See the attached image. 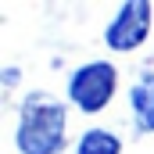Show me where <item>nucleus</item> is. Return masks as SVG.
<instances>
[{
	"instance_id": "nucleus-1",
	"label": "nucleus",
	"mask_w": 154,
	"mask_h": 154,
	"mask_svg": "<svg viewBox=\"0 0 154 154\" xmlns=\"http://www.w3.org/2000/svg\"><path fill=\"white\" fill-rule=\"evenodd\" d=\"M68 108L50 97V93H32L25 97L18 111V129H14V147L18 154H61L68 143Z\"/></svg>"
},
{
	"instance_id": "nucleus-2",
	"label": "nucleus",
	"mask_w": 154,
	"mask_h": 154,
	"mask_svg": "<svg viewBox=\"0 0 154 154\" xmlns=\"http://www.w3.org/2000/svg\"><path fill=\"white\" fill-rule=\"evenodd\" d=\"M118 93V68L111 61H86L68 79V100L82 115H97Z\"/></svg>"
},
{
	"instance_id": "nucleus-3",
	"label": "nucleus",
	"mask_w": 154,
	"mask_h": 154,
	"mask_svg": "<svg viewBox=\"0 0 154 154\" xmlns=\"http://www.w3.org/2000/svg\"><path fill=\"white\" fill-rule=\"evenodd\" d=\"M154 7L147 0H125L118 4L108 29H104V47L115 54H133L136 47H143V39L151 36Z\"/></svg>"
},
{
	"instance_id": "nucleus-4",
	"label": "nucleus",
	"mask_w": 154,
	"mask_h": 154,
	"mask_svg": "<svg viewBox=\"0 0 154 154\" xmlns=\"http://www.w3.org/2000/svg\"><path fill=\"white\" fill-rule=\"evenodd\" d=\"M129 111L140 133H154V72H143V79L129 90Z\"/></svg>"
},
{
	"instance_id": "nucleus-5",
	"label": "nucleus",
	"mask_w": 154,
	"mask_h": 154,
	"mask_svg": "<svg viewBox=\"0 0 154 154\" xmlns=\"http://www.w3.org/2000/svg\"><path fill=\"white\" fill-rule=\"evenodd\" d=\"M75 154H122V140L111 129L93 125V129H86L75 140Z\"/></svg>"
},
{
	"instance_id": "nucleus-6",
	"label": "nucleus",
	"mask_w": 154,
	"mask_h": 154,
	"mask_svg": "<svg viewBox=\"0 0 154 154\" xmlns=\"http://www.w3.org/2000/svg\"><path fill=\"white\" fill-rule=\"evenodd\" d=\"M18 82V68H4V86H14Z\"/></svg>"
}]
</instances>
